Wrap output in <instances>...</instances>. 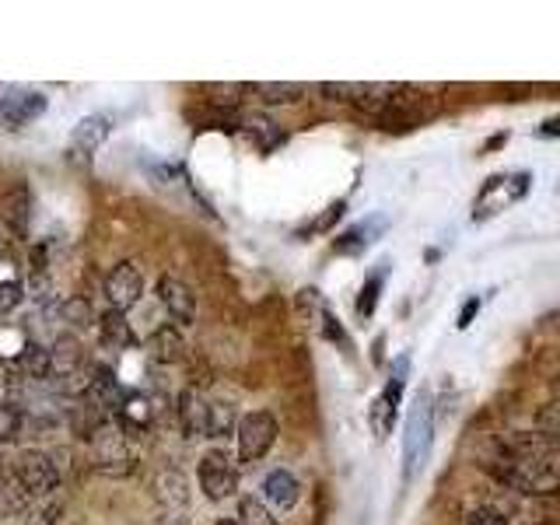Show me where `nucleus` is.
<instances>
[{
  "label": "nucleus",
  "mask_w": 560,
  "mask_h": 525,
  "mask_svg": "<svg viewBox=\"0 0 560 525\" xmlns=\"http://www.w3.org/2000/svg\"><path fill=\"white\" fill-rule=\"evenodd\" d=\"M560 455L557 442L550 434L542 438H512V442H501L494 469L504 483H512L525 494H553L557 480H560Z\"/></svg>",
  "instance_id": "obj_1"
},
{
  "label": "nucleus",
  "mask_w": 560,
  "mask_h": 525,
  "mask_svg": "<svg viewBox=\"0 0 560 525\" xmlns=\"http://www.w3.org/2000/svg\"><path fill=\"white\" fill-rule=\"evenodd\" d=\"M431 442H434V402L431 393H417L410 417H407V434H402V469H407V480L417 469H424L428 455H431Z\"/></svg>",
  "instance_id": "obj_2"
},
{
  "label": "nucleus",
  "mask_w": 560,
  "mask_h": 525,
  "mask_svg": "<svg viewBox=\"0 0 560 525\" xmlns=\"http://www.w3.org/2000/svg\"><path fill=\"white\" fill-rule=\"evenodd\" d=\"M92 375L95 368L84 361V350L74 337H60L49 350V378L57 385L60 393L67 396H78V393H88V385H92Z\"/></svg>",
  "instance_id": "obj_3"
},
{
  "label": "nucleus",
  "mask_w": 560,
  "mask_h": 525,
  "mask_svg": "<svg viewBox=\"0 0 560 525\" xmlns=\"http://www.w3.org/2000/svg\"><path fill=\"white\" fill-rule=\"evenodd\" d=\"M533 189V175L529 172H504V175H490L483 189L472 200V221H490L498 218L501 210L515 207L525 200V192Z\"/></svg>",
  "instance_id": "obj_4"
},
{
  "label": "nucleus",
  "mask_w": 560,
  "mask_h": 525,
  "mask_svg": "<svg viewBox=\"0 0 560 525\" xmlns=\"http://www.w3.org/2000/svg\"><path fill=\"white\" fill-rule=\"evenodd\" d=\"M11 472H14V480L22 483V490L32 498V501H39V498H49V494H57L60 490V480H63V472L57 466V459L39 448H25V452H18L14 455V463H11Z\"/></svg>",
  "instance_id": "obj_5"
},
{
  "label": "nucleus",
  "mask_w": 560,
  "mask_h": 525,
  "mask_svg": "<svg viewBox=\"0 0 560 525\" xmlns=\"http://www.w3.org/2000/svg\"><path fill=\"white\" fill-rule=\"evenodd\" d=\"M434 113V98L424 88H410V84H396L393 95L378 105L375 119L389 122V127H413V122L428 119Z\"/></svg>",
  "instance_id": "obj_6"
},
{
  "label": "nucleus",
  "mask_w": 560,
  "mask_h": 525,
  "mask_svg": "<svg viewBox=\"0 0 560 525\" xmlns=\"http://www.w3.org/2000/svg\"><path fill=\"white\" fill-rule=\"evenodd\" d=\"M242 463H259L277 442V417L270 410H253L235 424Z\"/></svg>",
  "instance_id": "obj_7"
},
{
  "label": "nucleus",
  "mask_w": 560,
  "mask_h": 525,
  "mask_svg": "<svg viewBox=\"0 0 560 525\" xmlns=\"http://www.w3.org/2000/svg\"><path fill=\"white\" fill-rule=\"evenodd\" d=\"M46 113V95L35 88H8L0 95V130H22Z\"/></svg>",
  "instance_id": "obj_8"
},
{
  "label": "nucleus",
  "mask_w": 560,
  "mask_h": 525,
  "mask_svg": "<svg viewBox=\"0 0 560 525\" xmlns=\"http://www.w3.org/2000/svg\"><path fill=\"white\" fill-rule=\"evenodd\" d=\"M92 442H95V466L102 472H113V477H127V472L133 469L130 442H127V434H122V428L102 424L92 434Z\"/></svg>",
  "instance_id": "obj_9"
},
{
  "label": "nucleus",
  "mask_w": 560,
  "mask_h": 525,
  "mask_svg": "<svg viewBox=\"0 0 560 525\" xmlns=\"http://www.w3.org/2000/svg\"><path fill=\"white\" fill-rule=\"evenodd\" d=\"M140 294H144V273H140L137 262H116L109 277H105V302H109V308L127 315L140 302Z\"/></svg>",
  "instance_id": "obj_10"
},
{
  "label": "nucleus",
  "mask_w": 560,
  "mask_h": 525,
  "mask_svg": "<svg viewBox=\"0 0 560 525\" xmlns=\"http://www.w3.org/2000/svg\"><path fill=\"white\" fill-rule=\"evenodd\" d=\"M200 487L210 501H228L238 490V469L224 452H207L200 459Z\"/></svg>",
  "instance_id": "obj_11"
},
{
  "label": "nucleus",
  "mask_w": 560,
  "mask_h": 525,
  "mask_svg": "<svg viewBox=\"0 0 560 525\" xmlns=\"http://www.w3.org/2000/svg\"><path fill=\"white\" fill-rule=\"evenodd\" d=\"M32 207H35V197H32V189L25 183L11 186L4 197H0V221H4V228L14 238H28Z\"/></svg>",
  "instance_id": "obj_12"
},
{
  "label": "nucleus",
  "mask_w": 560,
  "mask_h": 525,
  "mask_svg": "<svg viewBox=\"0 0 560 525\" xmlns=\"http://www.w3.org/2000/svg\"><path fill=\"white\" fill-rule=\"evenodd\" d=\"M158 302L165 305V312L179 326H189L192 319H197V298H192V291L183 284L179 277H162V280H158Z\"/></svg>",
  "instance_id": "obj_13"
},
{
  "label": "nucleus",
  "mask_w": 560,
  "mask_h": 525,
  "mask_svg": "<svg viewBox=\"0 0 560 525\" xmlns=\"http://www.w3.org/2000/svg\"><path fill=\"white\" fill-rule=\"evenodd\" d=\"M302 498V483L294 480L291 469H270L262 477V504L273 508V512H291Z\"/></svg>",
  "instance_id": "obj_14"
},
{
  "label": "nucleus",
  "mask_w": 560,
  "mask_h": 525,
  "mask_svg": "<svg viewBox=\"0 0 560 525\" xmlns=\"http://www.w3.org/2000/svg\"><path fill=\"white\" fill-rule=\"evenodd\" d=\"M109 133H113L109 116H102V113L84 116L74 127V133H70V151H74L78 158H92L105 140H109Z\"/></svg>",
  "instance_id": "obj_15"
},
{
  "label": "nucleus",
  "mask_w": 560,
  "mask_h": 525,
  "mask_svg": "<svg viewBox=\"0 0 560 525\" xmlns=\"http://www.w3.org/2000/svg\"><path fill=\"white\" fill-rule=\"evenodd\" d=\"M385 228H389V221H385L382 214H375V218H368V221H361V224H354V228H347V232L332 242V249H337L340 256H358V253H364L368 245H372Z\"/></svg>",
  "instance_id": "obj_16"
},
{
  "label": "nucleus",
  "mask_w": 560,
  "mask_h": 525,
  "mask_svg": "<svg viewBox=\"0 0 560 525\" xmlns=\"http://www.w3.org/2000/svg\"><path fill=\"white\" fill-rule=\"evenodd\" d=\"M207 417H210V402L197 389H186L179 396V424L186 438H207Z\"/></svg>",
  "instance_id": "obj_17"
},
{
  "label": "nucleus",
  "mask_w": 560,
  "mask_h": 525,
  "mask_svg": "<svg viewBox=\"0 0 560 525\" xmlns=\"http://www.w3.org/2000/svg\"><path fill=\"white\" fill-rule=\"evenodd\" d=\"M88 399H92L98 410H116V413H119L122 407H127L130 393L116 382V375H109V372H95V375H92V385H88Z\"/></svg>",
  "instance_id": "obj_18"
},
{
  "label": "nucleus",
  "mask_w": 560,
  "mask_h": 525,
  "mask_svg": "<svg viewBox=\"0 0 560 525\" xmlns=\"http://www.w3.org/2000/svg\"><path fill=\"white\" fill-rule=\"evenodd\" d=\"M154 498L168 508V515H172V508H186V501H189V483H186L183 472L179 469H162V472H158Z\"/></svg>",
  "instance_id": "obj_19"
},
{
  "label": "nucleus",
  "mask_w": 560,
  "mask_h": 525,
  "mask_svg": "<svg viewBox=\"0 0 560 525\" xmlns=\"http://www.w3.org/2000/svg\"><path fill=\"white\" fill-rule=\"evenodd\" d=\"M98 340L105 350H122V347H130L133 343V329L127 323V315L122 312H105L102 319H98Z\"/></svg>",
  "instance_id": "obj_20"
},
{
  "label": "nucleus",
  "mask_w": 560,
  "mask_h": 525,
  "mask_svg": "<svg viewBox=\"0 0 560 525\" xmlns=\"http://www.w3.org/2000/svg\"><path fill=\"white\" fill-rule=\"evenodd\" d=\"M151 358L158 364H179L186 358V343L179 337V329H172V326L154 329V337H151Z\"/></svg>",
  "instance_id": "obj_21"
},
{
  "label": "nucleus",
  "mask_w": 560,
  "mask_h": 525,
  "mask_svg": "<svg viewBox=\"0 0 560 525\" xmlns=\"http://www.w3.org/2000/svg\"><path fill=\"white\" fill-rule=\"evenodd\" d=\"M28 504L32 498L22 490V483L14 480L11 466L0 463V515H25Z\"/></svg>",
  "instance_id": "obj_22"
},
{
  "label": "nucleus",
  "mask_w": 560,
  "mask_h": 525,
  "mask_svg": "<svg viewBox=\"0 0 560 525\" xmlns=\"http://www.w3.org/2000/svg\"><path fill=\"white\" fill-rule=\"evenodd\" d=\"M249 95H259L267 105H291L305 95V84L294 81H262V84H249Z\"/></svg>",
  "instance_id": "obj_23"
},
{
  "label": "nucleus",
  "mask_w": 560,
  "mask_h": 525,
  "mask_svg": "<svg viewBox=\"0 0 560 525\" xmlns=\"http://www.w3.org/2000/svg\"><path fill=\"white\" fill-rule=\"evenodd\" d=\"M18 368H22V375L32 382L49 378V350H43L39 343H25L22 354H18Z\"/></svg>",
  "instance_id": "obj_24"
},
{
  "label": "nucleus",
  "mask_w": 560,
  "mask_h": 525,
  "mask_svg": "<svg viewBox=\"0 0 560 525\" xmlns=\"http://www.w3.org/2000/svg\"><path fill=\"white\" fill-rule=\"evenodd\" d=\"M396 410H399V402L385 399L382 393L375 396L372 410H368V424H372L375 438H389V431H393V424H396Z\"/></svg>",
  "instance_id": "obj_25"
},
{
  "label": "nucleus",
  "mask_w": 560,
  "mask_h": 525,
  "mask_svg": "<svg viewBox=\"0 0 560 525\" xmlns=\"http://www.w3.org/2000/svg\"><path fill=\"white\" fill-rule=\"evenodd\" d=\"M238 424V413L232 402H210V417H207V438H224L232 434Z\"/></svg>",
  "instance_id": "obj_26"
},
{
  "label": "nucleus",
  "mask_w": 560,
  "mask_h": 525,
  "mask_svg": "<svg viewBox=\"0 0 560 525\" xmlns=\"http://www.w3.org/2000/svg\"><path fill=\"white\" fill-rule=\"evenodd\" d=\"M60 518H63V504L52 501V494L25 508V525H60Z\"/></svg>",
  "instance_id": "obj_27"
},
{
  "label": "nucleus",
  "mask_w": 560,
  "mask_h": 525,
  "mask_svg": "<svg viewBox=\"0 0 560 525\" xmlns=\"http://www.w3.org/2000/svg\"><path fill=\"white\" fill-rule=\"evenodd\" d=\"M235 525H277V518H273V512L259 498H242Z\"/></svg>",
  "instance_id": "obj_28"
},
{
  "label": "nucleus",
  "mask_w": 560,
  "mask_h": 525,
  "mask_svg": "<svg viewBox=\"0 0 560 525\" xmlns=\"http://www.w3.org/2000/svg\"><path fill=\"white\" fill-rule=\"evenodd\" d=\"M382 280H385V262H382V270L378 273H372L364 280V288H361V298H358V315H372L375 312V305H378V291H382Z\"/></svg>",
  "instance_id": "obj_29"
},
{
  "label": "nucleus",
  "mask_w": 560,
  "mask_h": 525,
  "mask_svg": "<svg viewBox=\"0 0 560 525\" xmlns=\"http://www.w3.org/2000/svg\"><path fill=\"white\" fill-rule=\"evenodd\" d=\"M319 92L326 95V98H332V102H361V95H364V84H354V81H326V84H319Z\"/></svg>",
  "instance_id": "obj_30"
},
{
  "label": "nucleus",
  "mask_w": 560,
  "mask_h": 525,
  "mask_svg": "<svg viewBox=\"0 0 560 525\" xmlns=\"http://www.w3.org/2000/svg\"><path fill=\"white\" fill-rule=\"evenodd\" d=\"M463 525H512L508 522L498 508H490V504H477V508H469V512L463 515Z\"/></svg>",
  "instance_id": "obj_31"
},
{
  "label": "nucleus",
  "mask_w": 560,
  "mask_h": 525,
  "mask_svg": "<svg viewBox=\"0 0 560 525\" xmlns=\"http://www.w3.org/2000/svg\"><path fill=\"white\" fill-rule=\"evenodd\" d=\"M18 431H22V413L11 402H0V442H11Z\"/></svg>",
  "instance_id": "obj_32"
},
{
  "label": "nucleus",
  "mask_w": 560,
  "mask_h": 525,
  "mask_svg": "<svg viewBox=\"0 0 560 525\" xmlns=\"http://www.w3.org/2000/svg\"><path fill=\"white\" fill-rule=\"evenodd\" d=\"M22 298H25V288L18 284V280H4V284H0V315L11 312Z\"/></svg>",
  "instance_id": "obj_33"
},
{
  "label": "nucleus",
  "mask_w": 560,
  "mask_h": 525,
  "mask_svg": "<svg viewBox=\"0 0 560 525\" xmlns=\"http://www.w3.org/2000/svg\"><path fill=\"white\" fill-rule=\"evenodd\" d=\"M63 315H67V323L88 326V323H92V305L81 302V298H74V302H67V305H63Z\"/></svg>",
  "instance_id": "obj_34"
},
{
  "label": "nucleus",
  "mask_w": 560,
  "mask_h": 525,
  "mask_svg": "<svg viewBox=\"0 0 560 525\" xmlns=\"http://www.w3.org/2000/svg\"><path fill=\"white\" fill-rule=\"evenodd\" d=\"M472 312H480V298H469V302H466V308H463V315H459V329H466V326H469Z\"/></svg>",
  "instance_id": "obj_35"
},
{
  "label": "nucleus",
  "mask_w": 560,
  "mask_h": 525,
  "mask_svg": "<svg viewBox=\"0 0 560 525\" xmlns=\"http://www.w3.org/2000/svg\"><path fill=\"white\" fill-rule=\"evenodd\" d=\"M158 525H183V518H175V515H165V518L158 522Z\"/></svg>",
  "instance_id": "obj_36"
},
{
  "label": "nucleus",
  "mask_w": 560,
  "mask_h": 525,
  "mask_svg": "<svg viewBox=\"0 0 560 525\" xmlns=\"http://www.w3.org/2000/svg\"><path fill=\"white\" fill-rule=\"evenodd\" d=\"M214 525H235V518H221V522H214Z\"/></svg>",
  "instance_id": "obj_37"
}]
</instances>
